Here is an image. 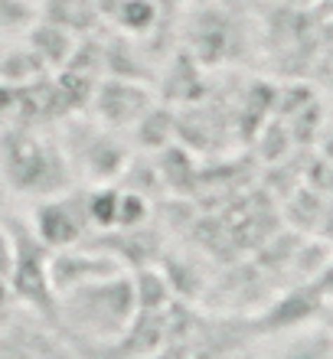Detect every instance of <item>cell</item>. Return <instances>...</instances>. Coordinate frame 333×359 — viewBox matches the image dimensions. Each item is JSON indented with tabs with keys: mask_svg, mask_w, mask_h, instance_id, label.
<instances>
[{
	"mask_svg": "<svg viewBox=\"0 0 333 359\" xmlns=\"http://www.w3.org/2000/svg\"><path fill=\"white\" fill-rule=\"evenodd\" d=\"M134 320H137V297L131 271L86 284L56 301L59 330H66L72 340L95 346H118Z\"/></svg>",
	"mask_w": 333,
	"mask_h": 359,
	"instance_id": "obj_1",
	"label": "cell"
},
{
	"mask_svg": "<svg viewBox=\"0 0 333 359\" xmlns=\"http://www.w3.org/2000/svg\"><path fill=\"white\" fill-rule=\"evenodd\" d=\"M33 232L39 236V242L53 252L59 248H72L79 245L86 232L92 229L88 219V193H56L46 196L33 212Z\"/></svg>",
	"mask_w": 333,
	"mask_h": 359,
	"instance_id": "obj_2",
	"label": "cell"
},
{
	"mask_svg": "<svg viewBox=\"0 0 333 359\" xmlns=\"http://www.w3.org/2000/svg\"><path fill=\"white\" fill-rule=\"evenodd\" d=\"M128 268L121 265V258L105 255V252H95V248H59L49 258V284H53V294L56 301L62 294H72L86 284H95L102 278H111V274H121Z\"/></svg>",
	"mask_w": 333,
	"mask_h": 359,
	"instance_id": "obj_3",
	"label": "cell"
},
{
	"mask_svg": "<svg viewBox=\"0 0 333 359\" xmlns=\"http://www.w3.org/2000/svg\"><path fill=\"white\" fill-rule=\"evenodd\" d=\"M56 330V323L39 320L33 313L27 323H4L0 327V359H76L69 343Z\"/></svg>",
	"mask_w": 333,
	"mask_h": 359,
	"instance_id": "obj_4",
	"label": "cell"
},
{
	"mask_svg": "<svg viewBox=\"0 0 333 359\" xmlns=\"http://www.w3.org/2000/svg\"><path fill=\"white\" fill-rule=\"evenodd\" d=\"M114 17H118L124 33L144 36V33L154 29V23H157V4H154V0H121V4L114 7Z\"/></svg>",
	"mask_w": 333,
	"mask_h": 359,
	"instance_id": "obj_5",
	"label": "cell"
}]
</instances>
